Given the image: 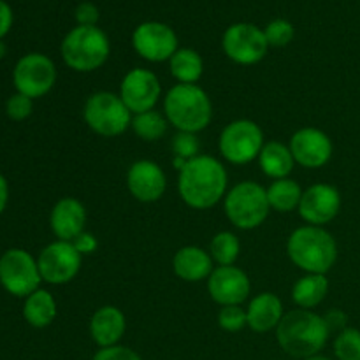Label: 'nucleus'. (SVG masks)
Masks as SVG:
<instances>
[{"mask_svg":"<svg viewBox=\"0 0 360 360\" xmlns=\"http://www.w3.org/2000/svg\"><path fill=\"white\" fill-rule=\"evenodd\" d=\"M330 336L322 315L313 309H292L285 313L276 327V341L281 350L294 359H308L323 350Z\"/></svg>","mask_w":360,"mask_h":360,"instance_id":"obj_2","label":"nucleus"},{"mask_svg":"<svg viewBox=\"0 0 360 360\" xmlns=\"http://www.w3.org/2000/svg\"><path fill=\"white\" fill-rule=\"evenodd\" d=\"M164 115L178 132L199 134L213 120V104L199 84L178 83L165 94Z\"/></svg>","mask_w":360,"mask_h":360,"instance_id":"obj_4","label":"nucleus"},{"mask_svg":"<svg viewBox=\"0 0 360 360\" xmlns=\"http://www.w3.org/2000/svg\"><path fill=\"white\" fill-rule=\"evenodd\" d=\"M341 195L329 183H315L302 192L297 211L308 225L323 227L340 214Z\"/></svg>","mask_w":360,"mask_h":360,"instance_id":"obj_16","label":"nucleus"},{"mask_svg":"<svg viewBox=\"0 0 360 360\" xmlns=\"http://www.w3.org/2000/svg\"><path fill=\"white\" fill-rule=\"evenodd\" d=\"M304 190L301 188L295 179L283 178L274 179L267 188V199H269L271 210L278 211V213H290V211L297 210L301 204V197Z\"/></svg>","mask_w":360,"mask_h":360,"instance_id":"obj_27","label":"nucleus"},{"mask_svg":"<svg viewBox=\"0 0 360 360\" xmlns=\"http://www.w3.org/2000/svg\"><path fill=\"white\" fill-rule=\"evenodd\" d=\"M304 360H334V359H330V357H326V355H313V357H308V359H304Z\"/></svg>","mask_w":360,"mask_h":360,"instance_id":"obj_41","label":"nucleus"},{"mask_svg":"<svg viewBox=\"0 0 360 360\" xmlns=\"http://www.w3.org/2000/svg\"><path fill=\"white\" fill-rule=\"evenodd\" d=\"M7 200H9V183H7V179L0 174V214L6 210Z\"/></svg>","mask_w":360,"mask_h":360,"instance_id":"obj_40","label":"nucleus"},{"mask_svg":"<svg viewBox=\"0 0 360 360\" xmlns=\"http://www.w3.org/2000/svg\"><path fill=\"white\" fill-rule=\"evenodd\" d=\"M229 174L224 164L210 155L186 162L178 172V193L192 210H210L225 199Z\"/></svg>","mask_w":360,"mask_h":360,"instance_id":"obj_1","label":"nucleus"},{"mask_svg":"<svg viewBox=\"0 0 360 360\" xmlns=\"http://www.w3.org/2000/svg\"><path fill=\"white\" fill-rule=\"evenodd\" d=\"M86 210L76 197H63L49 213V227L60 241H70L84 232Z\"/></svg>","mask_w":360,"mask_h":360,"instance_id":"obj_19","label":"nucleus"},{"mask_svg":"<svg viewBox=\"0 0 360 360\" xmlns=\"http://www.w3.org/2000/svg\"><path fill=\"white\" fill-rule=\"evenodd\" d=\"M169 122L165 118L164 112L160 111H151L139 112V115L132 116V123H130V129L134 130L139 139L146 141V143H155V141H160L162 137L167 132Z\"/></svg>","mask_w":360,"mask_h":360,"instance_id":"obj_28","label":"nucleus"},{"mask_svg":"<svg viewBox=\"0 0 360 360\" xmlns=\"http://www.w3.org/2000/svg\"><path fill=\"white\" fill-rule=\"evenodd\" d=\"M257 160H259L260 171L273 181L274 179L290 178L295 165L288 144L280 143V141H267Z\"/></svg>","mask_w":360,"mask_h":360,"instance_id":"obj_23","label":"nucleus"},{"mask_svg":"<svg viewBox=\"0 0 360 360\" xmlns=\"http://www.w3.org/2000/svg\"><path fill=\"white\" fill-rule=\"evenodd\" d=\"M13 83L18 94L32 101L48 95L56 83V65L42 53H28L21 56L13 70Z\"/></svg>","mask_w":360,"mask_h":360,"instance_id":"obj_10","label":"nucleus"},{"mask_svg":"<svg viewBox=\"0 0 360 360\" xmlns=\"http://www.w3.org/2000/svg\"><path fill=\"white\" fill-rule=\"evenodd\" d=\"M90 338L98 348L116 347L120 345L122 338L125 336L127 330V319L125 313L116 306H102L91 315L90 326Z\"/></svg>","mask_w":360,"mask_h":360,"instance_id":"obj_20","label":"nucleus"},{"mask_svg":"<svg viewBox=\"0 0 360 360\" xmlns=\"http://www.w3.org/2000/svg\"><path fill=\"white\" fill-rule=\"evenodd\" d=\"M101 18L98 13V7L91 2H81L76 7V21L77 25H83V27H95Z\"/></svg>","mask_w":360,"mask_h":360,"instance_id":"obj_36","label":"nucleus"},{"mask_svg":"<svg viewBox=\"0 0 360 360\" xmlns=\"http://www.w3.org/2000/svg\"><path fill=\"white\" fill-rule=\"evenodd\" d=\"M287 255L306 274H327L338 260V243L323 227L302 225L288 236Z\"/></svg>","mask_w":360,"mask_h":360,"instance_id":"obj_3","label":"nucleus"},{"mask_svg":"<svg viewBox=\"0 0 360 360\" xmlns=\"http://www.w3.org/2000/svg\"><path fill=\"white\" fill-rule=\"evenodd\" d=\"M91 360H143L136 350L123 345H116V347L98 348Z\"/></svg>","mask_w":360,"mask_h":360,"instance_id":"obj_35","label":"nucleus"},{"mask_svg":"<svg viewBox=\"0 0 360 360\" xmlns=\"http://www.w3.org/2000/svg\"><path fill=\"white\" fill-rule=\"evenodd\" d=\"M41 273L37 259L27 250L11 248L0 257V285L14 297L27 299L41 288Z\"/></svg>","mask_w":360,"mask_h":360,"instance_id":"obj_9","label":"nucleus"},{"mask_svg":"<svg viewBox=\"0 0 360 360\" xmlns=\"http://www.w3.org/2000/svg\"><path fill=\"white\" fill-rule=\"evenodd\" d=\"M4 53H6V48H4V44H2V42H0V56H2Z\"/></svg>","mask_w":360,"mask_h":360,"instance_id":"obj_42","label":"nucleus"},{"mask_svg":"<svg viewBox=\"0 0 360 360\" xmlns=\"http://www.w3.org/2000/svg\"><path fill=\"white\" fill-rule=\"evenodd\" d=\"M266 139L259 123L253 120H234L224 127L218 137V151L234 165H246L257 160Z\"/></svg>","mask_w":360,"mask_h":360,"instance_id":"obj_8","label":"nucleus"},{"mask_svg":"<svg viewBox=\"0 0 360 360\" xmlns=\"http://www.w3.org/2000/svg\"><path fill=\"white\" fill-rule=\"evenodd\" d=\"M34 111V101L23 94H14L7 98L6 102V112L11 120L14 122H23Z\"/></svg>","mask_w":360,"mask_h":360,"instance_id":"obj_34","label":"nucleus"},{"mask_svg":"<svg viewBox=\"0 0 360 360\" xmlns=\"http://www.w3.org/2000/svg\"><path fill=\"white\" fill-rule=\"evenodd\" d=\"M60 53L69 69L74 72H94L108 62L111 42L102 28L77 25L63 37Z\"/></svg>","mask_w":360,"mask_h":360,"instance_id":"obj_5","label":"nucleus"},{"mask_svg":"<svg viewBox=\"0 0 360 360\" xmlns=\"http://www.w3.org/2000/svg\"><path fill=\"white\" fill-rule=\"evenodd\" d=\"M283 302L273 292L257 294L246 306L248 327L257 334H266L276 330L283 319Z\"/></svg>","mask_w":360,"mask_h":360,"instance_id":"obj_21","label":"nucleus"},{"mask_svg":"<svg viewBox=\"0 0 360 360\" xmlns=\"http://www.w3.org/2000/svg\"><path fill=\"white\" fill-rule=\"evenodd\" d=\"M323 320H326L327 327H329L330 333H341V330L347 329V322H348V316L347 313L341 311V309H330L329 313L323 315Z\"/></svg>","mask_w":360,"mask_h":360,"instance_id":"obj_37","label":"nucleus"},{"mask_svg":"<svg viewBox=\"0 0 360 360\" xmlns=\"http://www.w3.org/2000/svg\"><path fill=\"white\" fill-rule=\"evenodd\" d=\"M127 188L139 202H157L167 190V176L157 162L137 160L127 172Z\"/></svg>","mask_w":360,"mask_h":360,"instance_id":"obj_18","label":"nucleus"},{"mask_svg":"<svg viewBox=\"0 0 360 360\" xmlns=\"http://www.w3.org/2000/svg\"><path fill=\"white\" fill-rule=\"evenodd\" d=\"M217 320L220 329L227 330V333H239L248 327L246 309H243L241 306H221Z\"/></svg>","mask_w":360,"mask_h":360,"instance_id":"obj_33","label":"nucleus"},{"mask_svg":"<svg viewBox=\"0 0 360 360\" xmlns=\"http://www.w3.org/2000/svg\"><path fill=\"white\" fill-rule=\"evenodd\" d=\"M132 116L118 94L105 90L91 94L83 108V118L88 129L102 137L122 136L130 129Z\"/></svg>","mask_w":360,"mask_h":360,"instance_id":"obj_7","label":"nucleus"},{"mask_svg":"<svg viewBox=\"0 0 360 360\" xmlns=\"http://www.w3.org/2000/svg\"><path fill=\"white\" fill-rule=\"evenodd\" d=\"M172 153H174V164L179 169L192 158L200 155V143L197 139V134L178 132L172 137Z\"/></svg>","mask_w":360,"mask_h":360,"instance_id":"obj_30","label":"nucleus"},{"mask_svg":"<svg viewBox=\"0 0 360 360\" xmlns=\"http://www.w3.org/2000/svg\"><path fill=\"white\" fill-rule=\"evenodd\" d=\"M132 48L146 62H169L179 49L178 35L162 21H144L132 32Z\"/></svg>","mask_w":360,"mask_h":360,"instance_id":"obj_13","label":"nucleus"},{"mask_svg":"<svg viewBox=\"0 0 360 360\" xmlns=\"http://www.w3.org/2000/svg\"><path fill=\"white\" fill-rule=\"evenodd\" d=\"M207 252L217 266H234L241 253V243L234 232L221 231L213 236Z\"/></svg>","mask_w":360,"mask_h":360,"instance_id":"obj_29","label":"nucleus"},{"mask_svg":"<svg viewBox=\"0 0 360 360\" xmlns=\"http://www.w3.org/2000/svg\"><path fill=\"white\" fill-rule=\"evenodd\" d=\"M72 245L76 246V250L81 253V255H90V253H94L95 250H97L98 243H97V238H95L94 234H90V232L84 231L83 234H79L76 239H74Z\"/></svg>","mask_w":360,"mask_h":360,"instance_id":"obj_38","label":"nucleus"},{"mask_svg":"<svg viewBox=\"0 0 360 360\" xmlns=\"http://www.w3.org/2000/svg\"><path fill=\"white\" fill-rule=\"evenodd\" d=\"M56 301L51 295V292L44 290V288H37L34 294L28 295L25 299L23 304V319L28 326L35 327V329H44V327L51 326L56 319Z\"/></svg>","mask_w":360,"mask_h":360,"instance_id":"obj_24","label":"nucleus"},{"mask_svg":"<svg viewBox=\"0 0 360 360\" xmlns=\"http://www.w3.org/2000/svg\"><path fill=\"white\" fill-rule=\"evenodd\" d=\"M288 148H290L295 164L306 169H320L327 165L334 151L330 137L315 127H304L294 132Z\"/></svg>","mask_w":360,"mask_h":360,"instance_id":"obj_17","label":"nucleus"},{"mask_svg":"<svg viewBox=\"0 0 360 360\" xmlns=\"http://www.w3.org/2000/svg\"><path fill=\"white\" fill-rule=\"evenodd\" d=\"M329 294V280L326 274H304L292 287V301L301 309H313L322 304Z\"/></svg>","mask_w":360,"mask_h":360,"instance_id":"obj_25","label":"nucleus"},{"mask_svg":"<svg viewBox=\"0 0 360 360\" xmlns=\"http://www.w3.org/2000/svg\"><path fill=\"white\" fill-rule=\"evenodd\" d=\"M118 95L132 115L151 111L162 97L160 79L153 70L134 67L123 76Z\"/></svg>","mask_w":360,"mask_h":360,"instance_id":"obj_14","label":"nucleus"},{"mask_svg":"<svg viewBox=\"0 0 360 360\" xmlns=\"http://www.w3.org/2000/svg\"><path fill=\"white\" fill-rule=\"evenodd\" d=\"M264 34H266L267 44L274 46V48H283V46H288L294 41L295 28L288 20L278 18V20H273L264 28Z\"/></svg>","mask_w":360,"mask_h":360,"instance_id":"obj_32","label":"nucleus"},{"mask_svg":"<svg viewBox=\"0 0 360 360\" xmlns=\"http://www.w3.org/2000/svg\"><path fill=\"white\" fill-rule=\"evenodd\" d=\"M224 211L236 229L253 231L260 227L271 213L267 188L250 179L238 183L225 195Z\"/></svg>","mask_w":360,"mask_h":360,"instance_id":"obj_6","label":"nucleus"},{"mask_svg":"<svg viewBox=\"0 0 360 360\" xmlns=\"http://www.w3.org/2000/svg\"><path fill=\"white\" fill-rule=\"evenodd\" d=\"M210 297L220 306H241L252 292L248 274L238 266H218L207 278Z\"/></svg>","mask_w":360,"mask_h":360,"instance_id":"obj_15","label":"nucleus"},{"mask_svg":"<svg viewBox=\"0 0 360 360\" xmlns=\"http://www.w3.org/2000/svg\"><path fill=\"white\" fill-rule=\"evenodd\" d=\"M172 77L181 84H197L204 72V60L195 49L179 48L169 60Z\"/></svg>","mask_w":360,"mask_h":360,"instance_id":"obj_26","label":"nucleus"},{"mask_svg":"<svg viewBox=\"0 0 360 360\" xmlns=\"http://www.w3.org/2000/svg\"><path fill=\"white\" fill-rule=\"evenodd\" d=\"M83 255L70 241L49 243L37 257L42 281L49 285H65L79 274Z\"/></svg>","mask_w":360,"mask_h":360,"instance_id":"obj_12","label":"nucleus"},{"mask_svg":"<svg viewBox=\"0 0 360 360\" xmlns=\"http://www.w3.org/2000/svg\"><path fill=\"white\" fill-rule=\"evenodd\" d=\"M13 27V11H11L9 4L0 0V39L7 34Z\"/></svg>","mask_w":360,"mask_h":360,"instance_id":"obj_39","label":"nucleus"},{"mask_svg":"<svg viewBox=\"0 0 360 360\" xmlns=\"http://www.w3.org/2000/svg\"><path fill=\"white\" fill-rule=\"evenodd\" d=\"M221 48H224L227 58L232 60L234 63L255 65V63L262 62L266 58L269 44H267L266 34H264L262 28L253 23L239 21V23L231 25L224 32Z\"/></svg>","mask_w":360,"mask_h":360,"instance_id":"obj_11","label":"nucleus"},{"mask_svg":"<svg viewBox=\"0 0 360 360\" xmlns=\"http://www.w3.org/2000/svg\"><path fill=\"white\" fill-rule=\"evenodd\" d=\"M213 259L210 252L200 246H183L172 257V271L186 283H199L213 273Z\"/></svg>","mask_w":360,"mask_h":360,"instance_id":"obj_22","label":"nucleus"},{"mask_svg":"<svg viewBox=\"0 0 360 360\" xmlns=\"http://www.w3.org/2000/svg\"><path fill=\"white\" fill-rule=\"evenodd\" d=\"M333 348L336 360H360V330L347 327L338 333Z\"/></svg>","mask_w":360,"mask_h":360,"instance_id":"obj_31","label":"nucleus"}]
</instances>
